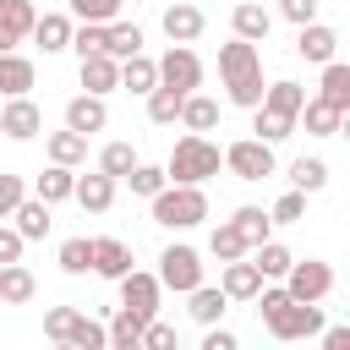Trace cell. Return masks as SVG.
Instances as JSON below:
<instances>
[{"label": "cell", "mask_w": 350, "mask_h": 350, "mask_svg": "<svg viewBox=\"0 0 350 350\" xmlns=\"http://www.w3.org/2000/svg\"><path fill=\"white\" fill-rule=\"evenodd\" d=\"M257 317H262V328H268L279 345H295V339H323V334H328L323 306L295 301L284 284H268V290L257 295Z\"/></svg>", "instance_id": "obj_1"}, {"label": "cell", "mask_w": 350, "mask_h": 350, "mask_svg": "<svg viewBox=\"0 0 350 350\" xmlns=\"http://www.w3.org/2000/svg\"><path fill=\"white\" fill-rule=\"evenodd\" d=\"M219 77H224V98L235 104V109H262L268 104V88H262V55H257V44H246V38H230V44H219Z\"/></svg>", "instance_id": "obj_2"}, {"label": "cell", "mask_w": 350, "mask_h": 350, "mask_svg": "<svg viewBox=\"0 0 350 350\" xmlns=\"http://www.w3.org/2000/svg\"><path fill=\"white\" fill-rule=\"evenodd\" d=\"M312 98H306V88L301 82H290V77H279V82H268V104L257 109V120H252V131L262 137V142H284L295 126H301V109H306Z\"/></svg>", "instance_id": "obj_3"}, {"label": "cell", "mask_w": 350, "mask_h": 350, "mask_svg": "<svg viewBox=\"0 0 350 350\" xmlns=\"http://www.w3.org/2000/svg\"><path fill=\"white\" fill-rule=\"evenodd\" d=\"M219 164H224V148L213 142V137H175V148H170V159H164V170H170V180L175 186H202V180H213L219 175Z\"/></svg>", "instance_id": "obj_4"}, {"label": "cell", "mask_w": 350, "mask_h": 350, "mask_svg": "<svg viewBox=\"0 0 350 350\" xmlns=\"http://www.w3.org/2000/svg\"><path fill=\"white\" fill-rule=\"evenodd\" d=\"M208 219V191L202 186H170L164 197H153V224L164 230H191Z\"/></svg>", "instance_id": "obj_5"}, {"label": "cell", "mask_w": 350, "mask_h": 350, "mask_svg": "<svg viewBox=\"0 0 350 350\" xmlns=\"http://www.w3.org/2000/svg\"><path fill=\"white\" fill-rule=\"evenodd\" d=\"M159 279H164V290H175V295L202 290V284H208V279H202V252L186 246V241L164 246V252H159Z\"/></svg>", "instance_id": "obj_6"}, {"label": "cell", "mask_w": 350, "mask_h": 350, "mask_svg": "<svg viewBox=\"0 0 350 350\" xmlns=\"http://www.w3.org/2000/svg\"><path fill=\"white\" fill-rule=\"evenodd\" d=\"M273 142H262V137H235L230 148H224V170L235 175V180H268L273 175Z\"/></svg>", "instance_id": "obj_7"}, {"label": "cell", "mask_w": 350, "mask_h": 350, "mask_svg": "<svg viewBox=\"0 0 350 350\" xmlns=\"http://www.w3.org/2000/svg\"><path fill=\"white\" fill-rule=\"evenodd\" d=\"M159 77H164V88H175V93H202V60H197V49L191 44H170L164 55H159Z\"/></svg>", "instance_id": "obj_8"}, {"label": "cell", "mask_w": 350, "mask_h": 350, "mask_svg": "<svg viewBox=\"0 0 350 350\" xmlns=\"http://www.w3.org/2000/svg\"><path fill=\"white\" fill-rule=\"evenodd\" d=\"M284 290H290L295 301L317 306V301H328V290H334V268H328L323 257H295V268H290Z\"/></svg>", "instance_id": "obj_9"}, {"label": "cell", "mask_w": 350, "mask_h": 350, "mask_svg": "<svg viewBox=\"0 0 350 350\" xmlns=\"http://www.w3.org/2000/svg\"><path fill=\"white\" fill-rule=\"evenodd\" d=\"M159 301H164V279L148 273V268H137V273L120 284V306L137 312V317H148V323H159Z\"/></svg>", "instance_id": "obj_10"}, {"label": "cell", "mask_w": 350, "mask_h": 350, "mask_svg": "<svg viewBox=\"0 0 350 350\" xmlns=\"http://www.w3.org/2000/svg\"><path fill=\"white\" fill-rule=\"evenodd\" d=\"M93 273L109 279V284H126L137 268H131V246L120 235H93Z\"/></svg>", "instance_id": "obj_11"}, {"label": "cell", "mask_w": 350, "mask_h": 350, "mask_svg": "<svg viewBox=\"0 0 350 350\" xmlns=\"http://www.w3.org/2000/svg\"><path fill=\"white\" fill-rule=\"evenodd\" d=\"M33 33H38L33 0H0V55H11L16 44H27Z\"/></svg>", "instance_id": "obj_12"}, {"label": "cell", "mask_w": 350, "mask_h": 350, "mask_svg": "<svg viewBox=\"0 0 350 350\" xmlns=\"http://www.w3.org/2000/svg\"><path fill=\"white\" fill-rule=\"evenodd\" d=\"M159 27H164V38H170V44H197V38H202V27H208V16H202V5L175 0V5H164Z\"/></svg>", "instance_id": "obj_13"}, {"label": "cell", "mask_w": 350, "mask_h": 350, "mask_svg": "<svg viewBox=\"0 0 350 350\" xmlns=\"http://www.w3.org/2000/svg\"><path fill=\"white\" fill-rule=\"evenodd\" d=\"M295 55H301L306 66H334V60H339V33H334L328 22H312V27L295 33Z\"/></svg>", "instance_id": "obj_14"}, {"label": "cell", "mask_w": 350, "mask_h": 350, "mask_svg": "<svg viewBox=\"0 0 350 350\" xmlns=\"http://www.w3.org/2000/svg\"><path fill=\"white\" fill-rule=\"evenodd\" d=\"M0 131H5L11 142H33V137L44 131V109H38L33 98H5V109H0Z\"/></svg>", "instance_id": "obj_15"}, {"label": "cell", "mask_w": 350, "mask_h": 350, "mask_svg": "<svg viewBox=\"0 0 350 350\" xmlns=\"http://www.w3.org/2000/svg\"><path fill=\"white\" fill-rule=\"evenodd\" d=\"M77 82H82V93L104 98V93L120 88V60L115 55H88V60H77Z\"/></svg>", "instance_id": "obj_16"}, {"label": "cell", "mask_w": 350, "mask_h": 350, "mask_svg": "<svg viewBox=\"0 0 350 350\" xmlns=\"http://www.w3.org/2000/svg\"><path fill=\"white\" fill-rule=\"evenodd\" d=\"M219 284H224V295L230 301H257L262 290H268V279H262V268L246 257V262H224L219 268Z\"/></svg>", "instance_id": "obj_17"}, {"label": "cell", "mask_w": 350, "mask_h": 350, "mask_svg": "<svg viewBox=\"0 0 350 350\" xmlns=\"http://www.w3.org/2000/svg\"><path fill=\"white\" fill-rule=\"evenodd\" d=\"M33 44H38L44 55H60V49H71V44H77V16H71V11H44V16H38V33H33Z\"/></svg>", "instance_id": "obj_18"}, {"label": "cell", "mask_w": 350, "mask_h": 350, "mask_svg": "<svg viewBox=\"0 0 350 350\" xmlns=\"http://www.w3.org/2000/svg\"><path fill=\"white\" fill-rule=\"evenodd\" d=\"M186 312H191V323H202V328H224V312H230L224 284H202V290H191V295H186Z\"/></svg>", "instance_id": "obj_19"}, {"label": "cell", "mask_w": 350, "mask_h": 350, "mask_svg": "<svg viewBox=\"0 0 350 350\" xmlns=\"http://www.w3.org/2000/svg\"><path fill=\"white\" fill-rule=\"evenodd\" d=\"M66 126H71V131H82V137H93V131H104V126H109V104H104V98H93V93H77V98L66 104Z\"/></svg>", "instance_id": "obj_20"}, {"label": "cell", "mask_w": 350, "mask_h": 350, "mask_svg": "<svg viewBox=\"0 0 350 350\" xmlns=\"http://www.w3.org/2000/svg\"><path fill=\"white\" fill-rule=\"evenodd\" d=\"M208 257H219V268H224V262H246V257H252V241L241 235V224H235V219H219V230L208 235Z\"/></svg>", "instance_id": "obj_21"}, {"label": "cell", "mask_w": 350, "mask_h": 350, "mask_svg": "<svg viewBox=\"0 0 350 350\" xmlns=\"http://www.w3.org/2000/svg\"><path fill=\"white\" fill-rule=\"evenodd\" d=\"M268 27H273V16L257 5V0H241L235 11H230V38H246V44H262L268 38Z\"/></svg>", "instance_id": "obj_22"}, {"label": "cell", "mask_w": 350, "mask_h": 350, "mask_svg": "<svg viewBox=\"0 0 350 350\" xmlns=\"http://www.w3.org/2000/svg\"><path fill=\"white\" fill-rule=\"evenodd\" d=\"M33 82H38V71H33V60H27L22 49L0 55V93H5V98H27Z\"/></svg>", "instance_id": "obj_23"}, {"label": "cell", "mask_w": 350, "mask_h": 350, "mask_svg": "<svg viewBox=\"0 0 350 350\" xmlns=\"http://www.w3.org/2000/svg\"><path fill=\"white\" fill-rule=\"evenodd\" d=\"M77 180H82L77 170H66V164H49V170L33 180V197H44L49 208H55V202H77Z\"/></svg>", "instance_id": "obj_24"}, {"label": "cell", "mask_w": 350, "mask_h": 350, "mask_svg": "<svg viewBox=\"0 0 350 350\" xmlns=\"http://www.w3.org/2000/svg\"><path fill=\"white\" fill-rule=\"evenodd\" d=\"M115 175H104V170H93V175H82L77 180V202H82V213H109L115 208Z\"/></svg>", "instance_id": "obj_25"}, {"label": "cell", "mask_w": 350, "mask_h": 350, "mask_svg": "<svg viewBox=\"0 0 350 350\" xmlns=\"http://www.w3.org/2000/svg\"><path fill=\"white\" fill-rule=\"evenodd\" d=\"M120 88H126V93H142V98H153V93L164 88V77H159V60H153V55H137V60H126V66H120Z\"/></svg>", "instance_id": "obj_26"}, {"label": "cell", "mask_w": 350, "mask_h": 350, "mask_svg": "<svg viewBox=\"0 0 350 350\" xmlns=\"http://www.w3.org/2000/svg\"><path fill=\"white\" fill-rule=\"evenodd\" d=\"M44 153H49V164L77 170V164L88 159V137H82V131H71V126H60V131H49V137H44Z\"/></svg>", "instance_id": "obj_27"}, {"label": "cell", "mask_w": 350, "mask_h": 350, "mask_svg": "<svg viewBox=\"0 0 350 350\" xmlns=\"http://www.w3.org/2000/svg\"><path fill=\"white\" fill-rule=\"evenodd\" d=\"M317 98H328L334 109H345V115H350V60L323 66V77H317Z\"/></svg>", "instance_id": "obj_28"}, {"label": "cell", "mask_w": 350, "mask_h": 350, "mask_svg": "<svg viewBox=\"0 0 350 350\" xmlns=\"http://www.w3.org/2000/svg\"><path fill=\"white\" fill-rule=\"evenodd\" d=\"M301 126H306V137H339V126H345V109H334L328 98H312V104L301 109Z\"/></svg>", "instance_id": "obj_29"}, {"label": "cell", "mask_w": 350, "mask_h": 350, "mask_svg": "<svg viewBox=\"0 0 350 350\" xmlns=\"http://www.w3.org/2000/svg\"><path fill=\"white\" fill-rule=\"evenodd\" d=\"M38 295V279L22 268V262H11V268H0V301L5 306H27Z\"/></svg>", "instance_id": "obj_30"}, {"label": "cell", "mask_w": 350, "mask_h": 350, "mask_svg": "<svg viewBox=\"0 0 350 350\" xmlns=\"http://www.w3.org/2000/svg\"><path fill=\"white\" fill-rule=\"evenodd\" d=\"M180 126H186L191 137H208V131L219 126V98H208V93H191V98H186V115H180Z\"/></svg>", "instance_id": "obj_31"}, {"label": "cell", "mask_w": 350, "mask_h": 350, "mask_svg": "<svg viewBox=\"0 0 350 350\" xmlns=\"http://www.w3.org/2000/svg\"><path fill=\"white\" fill-rule=\"evenodd\" d=\"M98 170H104V175H115V180H131V175L142 170V159H137V148H131V142H104Z\"/></svg>", "instance_id": "obj_32"}, {"label": "cell", "mask_w": 350, "mask_h": 350, "mask_svg": "<svg viewBox=\"0 0 350 350\" xmlns=\"http://www.w3.org/2000/svg\"><path fill=\"white\" fill-rule=\"evenodd\" d=\"M82 317H88V312H77V306H49V312H44V339H49V345H71L77 328H82Z\"/></svg>", "instance_id": "obj_33"}, {"label": "cell", "mask_w": 350, "mask_h": 350, "mask_svg": "<svg viewBox=\"0 0 350 350\" xmlns=\"http://www.w3.org/2000/svg\"><path fill=\"white\" fill-rule=\"evenodd\" d=\"M230 219H235V224H241V235H246V241H252V252H257V246H268V241H273V213H262V208H252V202H246V208H235V213H230Z\"/></svg>", "instance_id": "obj_34"}, {"label": "cell", "mask_w": 350, "mask_h": 350, "mask_svg": "<svg viewBox=\"0 0 350 350\" xmlns=\"http://www.w3.org/2000/svg\"><path fill=\"white\" fill-rule=\"evenodd\" d=\"M55 262H60V273H93V241L88 235H71V241H60V252H55Z\"/></svg>", "instance_id": "obj_35"}, {"label": "cell", "mask_w": 350, "mask_h": 350, "mask_svg": "<svg viewBox=\"0 0 350 350\" xmlns=\"http://www.w3.org/2000/svg\"><path fill=\"white\" fill-rule=\"evenodd\" d=\"M252 262L262 268V279H290V268H295V252H290L284 241H268V246H257V252H252Z\"/></svg>", "instance_id": "obj_36"}, {"label": "cell", "mask_w": 350, "mask_h": 350, "mask_svg": "<svg viewBox=\"0 0 350 350\" xmlns=\"http://www.w3.org/2000/svg\"><path fill=\"white\" fill-rule=\"evenodd\" d=\"M323 186H328V164L301 153V159L290 164V191H306V197H312V191H323Z\"/></svg>", "instance_id": "obj_37"}, {"label": "cell", "mask_w": 350, "mask_h": 350, "mask_svg": "<svg viewBox=\"0 0 350 350\" xmlns=\"http://www.w3.org/2000/svg\"><path fill=\"white\" fill-rule=\"evenodd\" d=\"M11 224H16L27 241H44V235H49V202H44V197H27V202L16 208V219H11Z\"/></svg>", "instance_id": "obj_38"}, {"label": "cell", "mask_w": 350, "mask_h": 350, "mask_svg": "<svg viewBox=\"0 0 350 350\" xmlns=\"http://www.w3.org/2000/svg\"><path fill=\"white\" fill-rule=\"evenodd\" d=\"M186 115V93H175V88H159L153 98H148V120L153 126H175Z\"/></svg>", "instance_id": "obj_39"}, {"label": "cell", "mask_w": 350, "mask_h": 350, "mask_svg": "<svg viewBox=\"0 0 350 350\" xmlns=\"http://www.w3.org/2000/svg\"><path fill=\"white\" fill-rule=\"evenodd\" d=\"M126 186H131V197H148V202H153V197H164L175 180H170V170H164V164H142Z\"/></svg>", "instance_id": "obj_40"}, {"label": "cell", "mask_w": 350, "mask_h": 350, "mask_svg": "<svg viewBox=\"0 0 350 350\" xmlns=\"http://www.w3.org/2000/svg\"><path fill=\"white\" fill-rule=\"evenodd\" d=\"M104 323H109V339H115V345H142V334H148V317H137V312H126V306H115Z\"/></svg>", "instance_id": "obj_41"}, {"label": "cell", "mask_w": 350, "mask_h": 350, "mask_svg": "<svg viewBox=\"0 0 350 350\" xmlns=\"http://www.w3.org/2000/svg\"><path fill=\"white\" fill-rule=\"evenodd\" d=\"M120 5L126 0H71V16L77 22H93V27H115L120 22Z\"/></svg>", "instance_id": "obj_42"}, {"label": "cell", "mask_w": 350, "mask_h": 350, "mask_svg": "<svg viewBox=\"0 0 350 350\" xmlns=\"http://www.w3.org/2000/svg\"><path fill=\"white\" fill-rule=\"evenodd\" d=\"M109 55H115L120 66L137 60V55H142V27H137V22H115V27H109Z\"/></svg>", "instance_id": "obj_43"}, {"label": "cell", "mask_w": 350, "mask_h": 350, "mask_svg": "<svg viewBox=\"0 0 350 350\" xmlns=\"http://www.w3.org/2000/svg\"><path fill=\"white\" fill-rule=\"evenodd\" d=\"M77 60H88V55H109V27H93V22H77Z\"/></svg>", "instance_id": "obj_44"}, {"label": "cell", "mask_w": 350, "mask_h": 350, "mask_svg": "<svg viewBox=\"0 0 350 350\" xmlns=\"http://www.w3.org/2000/svg\"><path fill=\"white\" fill-rule=\"evenodd\" d=\"M22 202H27V175H0V219H16Z\"/></svg>", "instance_id": "obj_45"}, {"label": "cell", "mask_w": 350, "mask_h": 350, "mask_svg": "<svg viewBox=\"0 0 350 350\" xmlns=\"http://www.w3.org/2000/svg\"><path fill=\"white\" fill-rule=\"evenodd\" d=\"M268 213H273V224H301L306 219V191H284Z\"/></svg>", "instance_id": "obj_46"}, {"label": "cell", "mask_w": 350, "mask_h": 350, "mask_svg": "<svg viewBox=\"0 0 350 350\" xmlns=\"http://www.w3.org/2000/svg\"><path fill=\"white\" fill-rule=\"evenodd\" d=\"M142 350H180V334H175V323H148V334H142Z\"/></svg>", "instance_id": "obj_47"}, {"label": "cell", "mask_w": 350, "mask_h": 350, "mask_svg": "<svg viewBox=\"0 0 350 350\" xmlns=\"http://www.w3.org/2000/svg\"><path fill=\"white\" fill-rule=\"evenodd\" d=\"M279 16H284V22H295V33H301V27H312V22H317V0H279Z\"/></svg>", "instance_id": "obj_48"}, {"label": "cell", "mask_w": 350, "mask_h": 350, "mask_svg": "<svg viewBox=\"0 0 350 350\" xmlns=\"http://www.w3.org/2000/svg\"><path fill=\"white\" fill-rule=\"evenodd\" d=\"M22 246H27V235H22L16 224H5V230H0V268L22 262Z\"/></svg>", "instance_id": "obj_49"}, {"label": "cell", "mask_w": 350, "mask_h": 350, "mask_svg": "<svg viewBox=\"0 0 350 350\" xmlns=\"http://www.w3.org/2000/svg\"><path fill=\"white\" fill-rule=\"evenodd\" d=\"M197 350H241V339H235V334H230V328H208V334H202V345H197Z\"/></svg>", "instance_id": "obj_50"}, {"label": "cell", "mask_w": 350, "mask_h": 350, "mask_svg": "<svg viewBox=\"0 0 350 350\" xmlns=\"http://www.w3.org/2000/svg\"><path fill=\"white\" fill-rule=\"evenodd\" d=\"M323 350H350V323H328V334L317 339Z\"/></svg>", "instance_id": "obj_51"}, {"label": "cell", "mask_w": 350, "mask_h": 350, "mask_svg": "<svg viewBox=\"0 0 350 350\" xmlns=\"http://www.w3.org/2000/svg\"><path fill=\"white\" fill-rule=\"evenodd\" d=\"M339 137H345V142H350V115H345V126H339Z\"/></svg>", "instance_id": "obj_52"}, {"label": "cell", "mask_w": 350, "mask_h": 350, "mask_svg": "<svg viewBox=\"0 0 350 350\" xmlns=\"http://www.w3.org/2000/svg\"><path fill=\"white\" fill-rule=\"evenodd\" d=\"M109 350H142V345H109Z\"/></svg>", "instance_id": "obj_53"}, {"label": "cell", "mask_w": 350, "mask_h": 350, "mask_svg": "<svg viewBox=\"0 0 350 350\" xmlns=\"http://www.w3.org/2000/svg\"><path fill=\"white\" fill-rule=\"evenodd\" d=\"M55 350H77V345H55Z\"/></svg>", "instance_id": "obj_54"}]
</instances>
